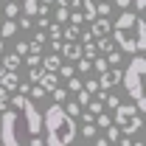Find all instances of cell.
<instances>
[{"mask_svg": "<svg viewBox=\"0 0 146 146\" xmlns=\"http://www.w3.org/2000/svg\"><path fill=\"white\" fill-rule=\"evenodd\" d=\"M115 127L124 135H135L138 129H143V118L135 104H118L115 107Z\"/></svg>", "mask_w": 146, "mask_h": 146, "instance_id": "4", "label": "cell"}, {"mask_svg": "<svg viewBox=\"0 0 146 146\" xmlns=\"http://www.w3.org/2000/svg\"><path fill=\"white\" fill-rule=\"evenodd\" d=\"M39 3H45V6H51V3H54V0H39Z\"/></svg>", "mask_w": 146, "mask_h": 146, "instance_id": "40", "label": "cell"}, {"mask_svg": "<svg viewBox=\"0 0 146 146\" xmlns=\"http://www.w3.org/2000/svg\"><path fill=\"white\" fill-rule=\"evenodd\" d=\"M0 84H3L9 93H14V90H17V84H20L17 70H3V76H0Z\"/></svg>", "mask_w": 146, "mask_h": 146, "instance_id": "11", "label": "cell"}, {"mask_svg": "<svg viewBox=\"0 0 146 146\" xmlns=\"http://www.w3.org/2000/svg\"><path fill=\"white\" fill-rule=\"evenodd\" d=\"M14 51H17L20 56H25V54H28V42H23V39H20L17 45H14Z\"/></svg>", "mask_w": 146, "mask_h": 146, "instance_id": "36", "label": "cell"}, {"mask_svg": "<svg viewBox=\"0 0 146 146\" xmlns=\"http://www.w3.org/2000/svg\"><path fill=\"white\" fill-rule=\"evenodd\" d=\"M68 20H73V25H82V11H73V14H68Z\"/></svg>", "mask_w": 146, "mask_h": 146, "instance_id": "37", "label": "cell"}, {"mask_svg": "<svg viewBox=\"0 0 146 146\" xmlns=\"http://www.w3.org/2000/svg\"><path fill=\"white\" fill-rule=\"evenodd\" d=\"M0 65H3L6 70H17L20 65H23V56H20L17 51H14V54H6V51H3V54H0Z\"/></svg>", "mask_w": 146, "mask_h": 146, "instance_id": "10", "label": "cell"}, {"mask_svg": "<svg viewBox=\"0 0 146 146\" xmlns=\"http://www.w3.org/2000/svg\"><path fill=\"white\" fill-rule=\"evenodd\" d=\"M96 124H93V121H87V124H84V127H82V135H84V138H93V135H96Z\"/></svg>", "mask_w": 146, "mask_h": 146, "instance_id": "31", "label": "cell"}, {"mask_svg": "<svg viewBox=\"0 0 146 146\" xmlns=\"http://www.w3.org/2000/svg\"><path fill=\"white\" fill-rule=\"evenodd\" d=\"M59 65H62V62H59V54H56V51L42 59V68H45V70H54L56 73V70H59Z\"/></svg>", "mask_w": 146, "mask_h": 146, "instance_id": "12", "label": "cell"}, {"mask_svg": "<svg viewBox=\"0 0 146 146\" xmlns=\"http://www.w3.org/2000/svg\"><path fill=\"white\" fill-rule=\"evenodd\" d=\"M62 110H65L70 118H79V112H82V104H79V101H68V98H65V101H62Z\"/></svg>", "mask_w": 146, "mask_h": 146, "instance_id": "14", "label": "cell"}, {"mask_svg": "<svg viewBox=\"0 0 146 146\" xmlns=\"http://www.w3.org/2000/svg\"><path fill=\"white\" fill-rule=\"evenodd\" d=\"M51 96H54V98H56V104H62V101L68 98V87H59V84H56L54 90H51Z\"/></svg>", "mask_w": 146, "mask_h": 146, "instance_id": "21", "label": "cell"}, {"mask_svg": "<svg viewBox=\"0 0 146 146\" xmlns=\"http://www.w3.org/2000/svg\"><path fill=\"white\" fill-rule=\"evenodd\" d=\"M59 76H62V79H68V76H73V73H76V68H70V65H59Z\"/></svg>", "mask_w": 146, "mask_h": 146, "instance_id": "32", "label": "cell"}, {"mask_svg": "<svg viewBox=\"0 0 146 146\" xmlns=\"http://www.w3.org/2000/svg\"><path fill=\"white\" fill-rule=\"evenodd\" d=\"M129 3H132V0H115V6H118V9H129Z\"/></svg>", "mask_w": 146, "mask_h": 146, "instance_id": "38", "label": "cell"}, {"mask_svg": "<svg viewBox=\"0 0 146 146\" xmlns=\"http://www.w3.org/2000/svg\"><path fill=\"white\" fill-rule=\"evenodd\" d=\"M3 51H6V39L0 36V54H3Z\"/></svg>", "mask_w": 146, "mask_h": 146, "instance_id": "39", "label": "cell"}, {"mask_svg": "<svg viewBox=\"0 0 146 146\" xmlns=\"http://www.w3.org/2000/svg\"><path fill=\"white\" fill-rule=\"evenodd\" d=\"M28 96H31V98H45L48 93H45V90H42V87H39V84H36V82H34V87L28 90Z\"/></svg>", "mask_w": 146, "mask_h": 146, "instance_id": "30", "label": "cell"}, {"mask_svg": "<svg viewBox=\"0 0 146 146\" xmlns=\"http://www.w3.org/2000/svg\"><path fill=\"white\" fill-rule=\"evenodd\" d=\"M110 14H112V6L107 0H98L96 3V17H110Z\"/></svg>", "mask_w": 146, "mask_h": 146, "instance_id": "16", "label": "cell"}, {"mask_svg": "<svg viewBox=\"0 0 146 146\" xmlns=\"http://www.w3.org/2000/svg\"><path fill=\"white\" fill-rule=\"evenodd\" d=\"M0 14H6V17H11V20H14V17L20 14V6L14 3V0H11V3H9L6 9H0Z\"/></svg>", "mask_w": 146, "mask_h": 146, "instance_id": "20", "label": "cell"}, {"mask_svg": "<svg viewBox=\"0 0 146 146\" xmlns=\"http://www.w3.org/2000/svg\"><path fill=\"white\" fill-rule=\"evenodd\" d=\"M0 143H6V146H17V143H20L17 112H11L9 107L3 110V118H0Z\"/></svg>", "mask_w": 146, "mask_h": 146, "instance_id": "6", "label": "cell"}, {"mask_svg": "<svg viewBox=\"0 0 146 146\" xmlns=\"http://www.w3.org/2000/svg\"><path fill=\"white\" fill-rule=\"evenodd\" d=\"M118 138H121V129L115 124H110L107 127V143H118Z\"/></svg>", "mask_w": 146, "mask_h": 146, "instance_id": "19", "label": "cell"}, {"mask_svg": "<svg viewBox=\"0 0 146 146\" xmlns=\"http://www.w3.org/2000/svg\"><path fill=\"white\" fill-rule=\"evenodd\" d=\"M14 107L23 110V115H25V124H28V132L31 135H39L42 132V115H39V110H36V104L28 98V96H23V93H14Z\"/></svg>", "mask_w": 146, "mask_h": 146, "instance_id": "5", "label": "cell"}, {"mask_svg": "<svg viewBox=\"0 0 146 146\" xmlns=\"http://www.w3.org/2000/svg\"><path fill=\"white\" fill-rule=\"evenodd\" d=\"M76 90H82V82H79L76 73H73V76H68V93H76Z\"/></svg>", "mask_w": 146, "mask_h": 146, "instance_id": "26", "label": "cell"}, {"mask_svg": "<svg viewBox=\"0 0 146 146\" xmlns=\"http://www.w3.org/2000/svg\"><path fill=\"white\" fill-rule=\"evenodd\" d=\"M79 31H82L79 25H68V28L62 31V39H79Z\"/></svg>", "mask_w": 146, "mask_h": 146, "instance_id": "22", "label": "cell"}, {"mask_svg": "<svg viewBox=\"0 0 146 146\" xmlns=\"http://www.w3.org/2000/svg\"><path fill=\"white\" fill-rule=\"evenodd\" d=\"M31 25H34V20H31V14L20 17V23H17V28H31Z\"/></svg>", "mask_w": 146, "mask_h": 146, "instance_id": "34", "label": "cell"}, {"mask_svg": "<svg viewBox=\"0 0 146 146\" xmlns=\"http://www.w3.org/2000/svg\"><path fill=\"white\" fill-rule=\"evenodd\" d=\"M96 54H98V51H96V42H82V56H87V59H93Z\"/></svg>", "mask_w": 146, "mask_h": 146, "instance_id": "23", "label": "cell"}, {"mask_svg": "<svg viewBox=\"0 0 146 146\" xmlns=\"http://www.w3.org/2000/svg\"><path fill=\"white\" fill-rule=\"evenodd\" d=\"M48 36H51V39H62V28H59V23L48 25Z\"/></svg>", "mask_w": 146, "mask_h": 146, "instance_id": "29", "label": "cell"}, {"mask_svg": "<svg viewBox=\"0 0 146 146\" xmlns=\"http://www.w3.org/2000/svg\"><path fill=\"white\" fill-rule=\"evenodd\" d=\"M45 73V68H42V62L39 65H31V70H28V82L34 84V82H39V76Z\"/></svg>", "mask_w": 146, "mask_h": 146, "instance_id": "17", "label": "cell"}, {"mask_svg": "<svg viewBox=\"0 0 146 146\" xmlns=\"http://www.w3.org/2000/svg\"><path fill=\"white\" fill-rule=\"evenodd\" d=\"M14 34H17V23L9 17L3 25H0V36H3V39H9V36H14Z\"/></svg>", "mask_w": 146, "mask_h": 146, "instance_id": "13", "label": "cell"}, {"mask_svg": "<svg viewBox=\"0 0 146 146\" xmlns=\"http://www.w3.org/2000/svg\"><path fill=\"white\" fill-rule=\"evenodd\" d=\"M101 101H107V107H118V104H121V98H118V96H112V93H104V98H101Z\"/></svg>", "mask_w": 146, "mask_h": 146, "instance_id": "28", "label": "cell"}, {"mask_svg": "<svg viewBox=\"0 0 146 146\" xmlns=\"http://www.w3.org/2000/svg\"><path fill=\"white\" fill-rule=\"evenodd\" d=\"M93 68H96V70H98V73H101V70H107V68H110L107 56H104V54H101V56L96 54V56H93Z\"/></svg>", "mask_w": 146, "mask_h": 146, "instance_id": "18", "label": "cell"}, {"mask_svg": "<svg viewBox=\"0 0 146 146\" xmlns=\"http://www.w3.org/2000/svg\"><path fill=\"white\" fill-rule=\"evenodd\" d=\"M143 76H146V59L143 54H138L132 62L127 65V70H121V82H124V90L127 96L135 101L138 112L146 110V96H143Z\"/></svg>", "mask_w": 146, "mask_h": 146, "instance_id": "3", "label": "cell"}, {"mask_svg": "<svg viewBox=\"0 0 146 146\" xmlns=\"http://www.w3.org/2000/svg\"><path fill=\"white\" fill-rule=\"evenodd\" d=\"M82 87H84V90H87V93H93V96H96V93H98V87H101V84H98V79H87V82H84Z\"/></svg>", "mask_w": 146, "mask_h": 146, "instance_id": "27", "label": "cell"}, {"mask_svg": "<svg viewBox=\"0 0 146 146\" xmlns=\"http://www.w3.org/2000/svg\"><path fill=\"white\" fill-rule=\"evenodd\" d=\"M90 98H93V93H87V90H84V87H82V90H76V101H79L82 107H84V104H87Z\"/></svg>", "mask_w": 146, "mask_h": 146, "instance_id": "25", "label": "cell"}, {"mask_svg": "<svg viewBox=\"0 0 146 146\" xmlns=\"http://www.w3.org/2000/svg\"><path fill=\"white\" fill-rule=\"evenodd\" d=\"M90 23H93V28H90L93 39H96V36H107L110 31H112V23H110L107 17H96V20H90Z\"/></svg>", "mask_w": 146, "mask_h": 146, "instance_id": "8", "label": "cell"}, {"mask_svg": "<svg viewBox=\"0 0 146 146\" xmlns=\"http://www.w3.org/2000/svg\"><path fill=\"white\" fill-rule=\"evenodd\" d=\"M107 62L110 65H118V62H121V54H118V51H107Z\"/></svg>", "mask_w": 146, "mask_h": 146, "instance_id": "35", "label": "cell"}, {"mask_svg": "<svg viewBox=\"0 0 146 146\" xmlns=\"http://www.w3.org/2000/svg\"><path fill=\"white\" fill-rule=\"evenodd\" d=\"M42 129H45V143L48 146H68L76 141V118H70L62 104H54V107L45 110L42 115Z\"/></svg>", "mask_w": 146, "mask_h": 146, "instance_id": "2", "label": "cell"}, {"mask_svg": "<svg viewBox=\"0 0 146 146\" xmlns=\"http://www.w3.org/2000/svg\"><path fill=\"white\" fill-rule=\"evenodd\" d=\"M118 82H121V70H118L115 65H110L107 70H101V79H98L101 90H110V87H115Z\"/></svg>", "mask_w": 146, "mask_h": 146, "instance_id": "7", "label": "cell"}, {"mask_svg": "<svg viewBox=\"0 0 146 146\" xmlns=\"http://www.w3.org/2000/svg\"><path fill=\"white\" fill-rule=\"evenodd\" d=\"M56 6H65V9H79V3L82 0H54Z\"/></svg>", "mask_w": 146, "mask_h": 146, "instance_id": "33", "label": "cell"}, {"mask_svg": "<svg viewBox=\"0 0 146 146\" xmlns=\"http://www.w3.org/2000/svg\"><path fill=\"white\" fill-rule=\"evenodd\" d=\"M3 70H6V68H3V65H0V76H3Z\"/></svg>", "mask_w": 146, "mask_h": 146, "instance_id": "41", "label": "cell"}, {"mask_svg": "<svg viewBox=\"0 0 146 146\" xmlns=\"http://www.w3.org/2000/svg\"><path fill=\"white\" fill-rule=\"evenodd\" d=\"M96 51H101V54H107V51H112V39L107 36H96Z\"/></svg>", "mask_w": 146, "mask_h": 146, "instance_id": "15", "label": "cell"}, {"mask_svg": "<svg viewBox=\"0 0 146 146\" xmlns=\"http://www.w3.org/2000/svg\"><path fill=\"white\" fill-rule=\"evenodd\" d=\"M36 6H39V0H25V3H23V11L34 17V14H36Z\"/></svg>", "mask_w": 146, "mask_h": 146, "instance_id": "24", "label": "cell"}, {"mask_svg": "<svg viewBox=\"0 0 146 146\" xmlns=\"http://www.w3.org/2000/svg\"><path fill=\"white\" fill-rule=\"evenodd\" d=\"M110 34L118 42V48L127 54H143L146 51V23L141 14H129L124 9V14L112 23Z\"/></svg>", "mask_w": 146, "mask_h": 146, "instance_id": "1", "label": "cell"}, {"mask_svg": "<svg viewBox=\"0 0 146 146\" xmlns=\"http://www.w3.org/2000/svg\"><path fill=\"white\" fill-rule=\"evenodd\" d=\"M59 54L65 56V59H79V56H82V45H79V39H68V42L59 48Z\"/></svg>", "mask_w": 146, "mask_h": 146, "instance_id": "9", "label": "cell"}]
</instances>
